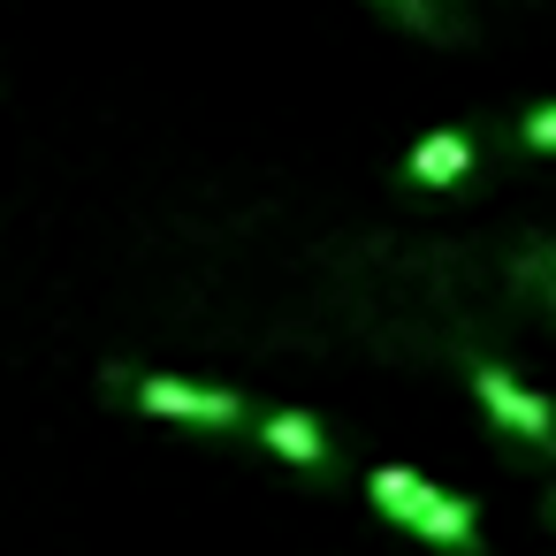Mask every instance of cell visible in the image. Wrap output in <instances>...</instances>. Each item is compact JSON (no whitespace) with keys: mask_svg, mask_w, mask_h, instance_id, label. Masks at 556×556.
<instances>
[{"mask_svg":"<svg viewBox=\"0 0 556 556\" xmlns=\"http://www.w3.org/2000/svg\"><path fill=\"white\" fill-rule=\"evenodd\" d=\"M366 503H374L389 526H412V533L434 541V548H472V541H480V503H472V495H450V488H434V480H419V472H404V465H374V472H366Z\"/></svg>","mask_w":556,"mask_h":556,"instance_id":"1","label":"cell"},{"mask_svg":"<svg viewBox=\"0 0 556 556\" xmlns=\"http://www.w3.org/2000/svg\"><path fill=\"white\" fill-rule=\"evenodd\" d=\"M130 404L153 412V419H191V427H252V412H244L237 389L184 381V374H138L130 381Z\"/></svg>","mask_w":556,"mask_h":556,"instance_id":"2","label":"cell"},{"mask_svg":"<svg viewBox=\"0 0 556 556\" xmlns=\"http://www.w3.org/2000/svg\"><path fill=\"white\" fill-rule=\"evenodd\" d=\"M472 396H480V412H488L510 442H526V450H556V404L533 396L510 366H472Z\"/></svg>","mask_w":556,"mask_h":556,"instance_id":"3","label":"cell"},{"mask_svg":"<svg viewBox=\"0 0 556 556\" xmlns=\"http://www.w3.org/2000/svg\"><path fill=\"white\" fill-rule=\"evenodd\" d=\"M252 434H260L282 465H305V472H328V465H336V450H328L320 419H305V412H260V419H252Z\"/></svg>","mask_w":556,"mask_h":556,"instance_id":"4","label":"cell"},{"mask_svg":"<svg viewBox=\"0 0 556 556\" xmlns=\"http://www.w3.org/2000/svg\"><path fill=\"white\" fill-rule=\"evenodd\" d=\"M472 153H480L472 130H434V138H419V146L404 153V176H412V184H457V176L472 168Z\"/></svg>","mask_w":556,"mask_h":556,"instance_id":"5","label":"cell"},{"mask_svg":"<svg viewBox=\"0 0 556 556\" xmlns=\"http://www.w3.org/2000/svg\"><path fill=\"white\" fill-rule=\"evenodd\" d=\"M374 9H389L419 39H465V0H374Z\"/></svg>","mask_w":556,"mask_h":556,"instance_id":"6","label":"cell"},{"mask_svg":"<svg viewBox=\"0 0 556 556\" xmlns=\"http://www.w3.org/2000/svg\"><path fill=\"white\" fill-rule=\"evenodd\" d=\"M510 282H518L526 298H541V305L556 313V244H533V252H518V267H510Z\"/></svg>","mask_w":556,"mask_h":556,"instance_id":"7","label":"cell"},{"mask_svg":"<svg viewBox=\"0 0 556 556\" xmlns=\"http://www.w3.org/2000/svg\"><path fill=\"white\" fill-rule=\"evenodd\" d=\"M526 153H556V100L548 108H533V115H518V130H510Z\"/></svg>","mask_w":556,"mask_h":556,"instance_id":"8","label":"cell"}]
</instances>
